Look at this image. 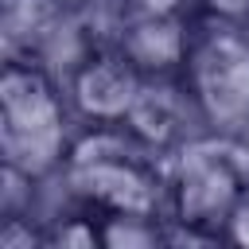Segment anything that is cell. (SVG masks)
<instances>
[{
    "mask_svg": "<svg viewBox=\"0 0 249 249\" xmlns=\"http://www.w3.org/2000/svg\"><path fill=\"white\" fill-rule=\"evenodd\" d=\"M70 202L97 214H160L167 218V175L160 152L128 124H82L62 167Z\"/></svg>",
    "mask_w": 249,
    "mask_h": 249,
    "instance_id": "6da1fadb",
    "label": "cell"
},
{
    "mask_svg": "<svg viewBox=\"0 0 249 249\" xmlns=\"http://www.w3.org/2000/svg\"><path fill=\"white\" fill-rule=\"evenodd\" d=\"M70 113L54 74L35 58H8L0 70V156L8 167L51 179L70 156Z\"/></svg>",
    "mask_w": 249,
    "mask_h": 249,
    "instance_id": "7a4b0ae2",
    "label": "cell"
},
{
    "mask_svg": "<svg viewBox=\"0 0 249 249\" xmlns=\"http://www.w3.org/2000/svg\"><path fill=\"white\" fill-rule=\"evenodd\" d=\"M163 175L167 218L206 230L222 241L226 218L249 187V140L230 128H202L167 152Z\"/></svg>",
    "mask_w": 249,
    "mask_h": 249,
    "instance_id": "3957f363",
    "label": "cell"
},
{
    "mask_svg": "<svg viewBox=\"0 0 249 249\" xmlns=\"http://www.w3.org/2000/svg\"><path fill=\"white\" fill-rule=\"evenodd\" d=\"M183 82L206 128L241 132L249 124V27L210 16L191 19Z\"/></svg>",
    "mask_w": 249,
    "mask_h": 249,
    "instance_id": "277c9868",
    "label": "cell"
},
{
    "mask_svg": "<svg viewBox=\"0 0 249 249\" xmlns=\"http://www.w3.org/2000/svg\"><path fill=\"white\" fill-rule=\"evenodd\" d=\"M140 89H144V74L128 62V54L117 43L93 47L66 74L70 109L86 124H124Z\"/></svg>",
    "mask_w": 249,
    "mask_h": 249,
    "instance_id": "5b68a950",
    "label": "cell"
},
{
    "mask_svg": "<svg viewBox=\"0 0 249 249\" xmlns=\"http://www.w3.org/2000/svg\"><path fill=\"white\" fill-rule=\"evenodd\" d=\"M124 124L160 156H167L175 144H183L187 136L206 128L183 74L179 78H144V89Z\"/></svg>",
    "mask_w": 249,
    "mask_h": 249,
    "instance_id": "8992f818",
    "label": "cell"
},
{
    "mask_svg": "<svg viewBox=\"0 0 249 249\" xmlns=\"http://www.w3.org/2000/svg\"><path fill=\"white\" fill-rule=\"evenodd\" d=\"M117 47L144 78H179L191 47V16H140L124 12Z\"/></svg>",
    "mask_w": 249,
    "mask_h": 249,
    "instance_id": "52a82bcc",
    "label": "cell"
},
{
    "mask_svg": "<svg viewBox=\"0 0 249 249\" xmlns=\"http://www.w3.org/2000/svg\"><path fill=\"white\" fill-rule=\"evenodd\" d=\"M160 214H97L101 249H156L167 245Z\"/></svg>",
    "mask_w": 249,
    "mask_h": 249,
    "instance_id": "ba28073f",
    "label": "cell"
},
{
    "mask_svg": "<svg viewBox=\"0 0 249 249\" xmlns=\"http://www.w3.org/2000/svg\"><path fill=\"white\" fill-rule=\"evenodd\" d=\"M222 241L249 249V187H245V195L233 202V210H230V218H226V230H222Z\"/></svg>",
    "mask_w": 249,
    "mask_h": 249,
    "instance_id": "9c48e42d",
    "label": "cell"
},
{
    "mask_svg": "<svg viewBox=\"0 0 249 249\" xmlns=\"http://www.w3.org/2000/svg\"><path fill=\"white\" fill-rule=\"evenodd\" d=\"M198 16L249 27V0H198Z\"/></svg>",
    "mask_w": 249,
    "mask_h": 249,
    "instance_id": "30bf717a",
    "label": "cell"
},
{
    "mask_svg": "<svg viewBox=\"0 0 249 249\" xmlns=\"http://www.w3.org/2000/svg\"><path fill=\"white\" fill-rule=\"evenodd\" d=\"M124 12H140V16H191L198 12V0H121Z\"/></svg>",
    "mask_w": 249,
    "mask_h": 249,
    "instance_id": "8fae6325",
    "label": "cell"
},
{
    "mask_svg": "<svg viewBox=\"0 0 249 249\" xmlns=\"http://www.w3.org/2000/svg\"><path fill=\"white\" fill-rule=\"evenodd\" d=\"M47 4H54L58 12H78V16H86V12H93V8H101V4H109V0H47Z\"/></svg>",
    "mask_w": 249,
    "mask_h": 249,
    "instance_id": "7c38bea8",
    "label": "cell"
}]
</instances>
